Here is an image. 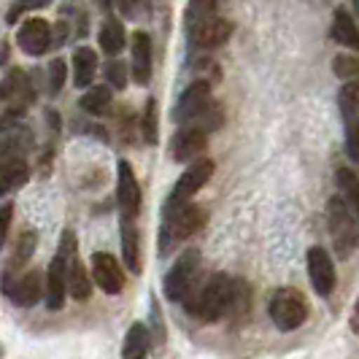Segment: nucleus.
<instances>
[{"label":"nucleus","mask_w":359,"mask_h":359,"mask_svg":"<svg viewBox=\"0 0 359 359\" xmlns=\"http://www.w3.org/2000/svg\"><path fill=\"white\" fill-rule=\"evenodd\" d=\"M133 79L138 84L151 79V41L141 30L133 36Z\"/></svg>","instance_id":"obj_19"},{"label":"nucleus","mask_w":359,"mask_h":359,"mask_svg":"<svg viewBox=\"0 0 359 359\" xmlns=\"http://www.w3.org/2000/svg\"><path fill=\"white\" fill-rule=\"evenodd\" d=\"M122 259L130 273H135V276L141 273V262H144L141 233H138L135 219H125V216H122Z\"/></svg>","instance_id":"obj_17"},{"label":"nucleus","mask_w":359,"mask_h":359,"mask_svg":"<svg viewBox=\"0 0 359 359\" xmlns=\"http://www.w3.org/2000/svg\"><path fill=\"white\" fill-rule=\"evenodd\" d=\"M65 276H68V294H71L73 300H79V303L90 300L92 284H90V276H87L84 265H81V262H73L71 268L65 270Z\"/></svg>","instance_id":"obj_23"},{"label":"nucleus","mask_w":359,"mask_h":359,"mask_svg":"<svg viewBox=\"0 0 359 359\" xmlns=\"http://www.w3.org/2000/svg\"><path fill=\"white\" fill-rule=\"evenodd\" d=\"M19 49L30 57H41L52 46V27L46 19H27L17 33Z\"/></svg>","instance_id":"obj_14"},{"label":"nucleus","mask_w":359,"mask_h":359,"mask_svg":"<svg viewBox=\"0 0 359 359\" xmlns=\"http://www.w3.org/2000/svg\"><path fill=\"white\" fill-rule=\"evenodd\" d=\"M341 114L346 125H359V81H346L341 90Z\"/></svg>","instance_id":"obj_25"},{"label":"nucleus","mask_w":359,"mask_h":359,"mask_svg":"<svg viewBox=\"0 0 359 359\" xmlns=\"http://www.w3.org/2000/svg\"><path fill=\"white\" fill-rule=\"evenodd\" d=\"M30 179V165L25 157H0V198L19 189Z\"/></svg>","instance_id":"obj_18"},{"label":"nucleus","mask_w":359,"mask_h":359,"mask_svg":"<svg viewBox=\"0 0 359 359\" xmlns=\"http://www.w3.org/2000/svg\"><path fill=\"white\" fill-rule=\"evenodd\" d=\"M0 103L6 106V116L3 122L17 119L25 108L33 103V87L30 79L22 71H11L3 81H0Z\"/></svg>","instance_id":"obj_7"},{"label":"nucleus","mask_w":359,"mask_h":359,"mask_svg":"<svg viewBox=\"0 0 359 359\" xmlns=\"http://www.w3.org/2000/svg\"><path fill=\"white\" fill-rule=\"evenodd\" d=\"M97 73V54L92 52L90 46H81L73 52V81L76 87H90L92 79Z\"/></svg>","instance_id":"obj_20"},{"label":"nucleus","mask_w":359,"mask_h":359,"mask_svg":"<svg viewBox=\"0 0 359 359\" xmlns=\"http://www.w3.org/2000/svg\"><path fill=\"white\" fill-rule=\"evenodd\" d=\"M79 106L84 108L87 114H92V116H100L111 106V90H108L106 84L103 87H90V90L84 92V97L79 100Z\"/></svg>","instance_id":"obj_28"},{"label":"nucleus","mask_w":359,"mask_h":359,"mask_svg":"<svg viewBox=\"0 0 359 359\" xmlns=\"http://www.w3.org/2000/svg\"><path fill=\"white\" fill-rule=\"evenodd\" d=\"M335 179H338V187H341V198L346 200V205H348L359 219V176L351 168H341V170L335 173Z\"/></svg>","instance_id":"obj_24"},{"label":"nucleus","mask_w":359,"mask_h":359,"mask_svg":"<svg viewBox=\"0 0 359 359\" xmlns=\"http://www.w3.org/2000/svg\"><path fill=\"white\" fill-rule=\"evenodd\" d=\"M208 149V130L200 125H184L170 141V154L176 162H195Z\"/></svg>","instance_id":"obj_11"},{"label":"nucleus","mask_w":359,"mask_h":359,"mask_svg":"<svg viewBox=\"0 0 359 359\" xmlns=\"http://www.w3.org/2000/svg\"><path fill=\"white\" fill-rule=\"evenodd\" d=\"M308 311H311V308H308L306 294L292 287L276 289L268 303L270 319H273V324H276L281 332H292V330L303 327V324L308 322Z\"/></svg>","instance_id":"obj_4"},{"label":"nucleus","mask_w":359,"mask_h":359,"mask_svg":"<svg viewBox=\"0 0 359 359\" xmlns=\"http://www.w3.org/2000/svg\"><path fill=\"white\" fill-rule=\"evenodd\" d=\"M146 348H149V327L141 322H135L125 335L122 343V357L125 359H144Z\"/></svg>","instance_id":"obj_21"},{"label":"nucleus","mask_w":359,"mask_h":359,"mask_svg":"<svg viewBox=\"0 0 359 359\" xmlns=\"http://www.w3.org/2000/svg\"><path fill=\"white\" fill-rule=\"evenodd\" d=\"M119 8H122L130 19H141L151 11L149 0H119Z\"/></svg>","instance_id":"obj_34"},{"label":"nucleus","mask_w":359,"mask_h":359,"mask_svg":"<svg viewBox=\"0 0 359 359\" xmlns=\"http://www.w3.org/2000/svg\"><path fill=\"white\" fill-rule=\"evenodd\" d=\"M327 227L338 257L348 259L359 249V219L343 198H332L327 203Z\"/></svg>","instance_id":"obj_3"},{"label":"nucleus","mask_w":359,"mask_h":359,"mask_svg":"<svg viewBox=\"0 0 359 359\" xmlns=\"http://www.w3.org/2000/svg\"><path fill=\"white\" fill-rule=\"evenodd\" d=\"M46 3H49V0H22L19 6H22V8H41V6H46Z\"/></svg>","instance_id":"obj_38"},{"label":"nucleus","mask_w":359,"mask_h":359,"mask_svg":"<svg viewBox=\"0 0 359 359\" xmlns=\"http://www.w3.org/2000/svg\"><path fill=\"white\" fill-rule=\"evenodd\" d=\"M354 8H357V17H359V0H354Z\"/></svg>","instance_id":"obj_40"},{"label":"nucleus","mask_w":359,"mask_h":359,"mask_svg":"<svg viewBox=\"0 0 359 359\" xmlns=\"http://www.w3.org/2000/svg\"><path fill=\"white\" fill-rule=\"evenodd\" d=\"M211 176H214V160L200 157V160L189 162V168H187V170L181 173V179L176 181V187H173V192H170V198H168L165 211H173V208L187 205V203L211 181Z\"/></svg>","instance_id":"obj_6"},{"label":"nucleus","mask_w":359,"mask_h":359,"mask_svg":"<svg viewBox=\"0 0 359 359\" xmlns=\"http://www.w3.org/2000/svg\"><path fill=\"white\" fill-rule=\"evenodd\" d=\"M205 222H208L205 208H200L195 203H187L181 208L165 211V224H162L160 233V252L168 254V249L189 241L192 235H198L205 227Z\"/></svg>","instance_id":"obj_2"},{"label":"nucleus","mask_w":359,"mask_h":359,"mask_svg":"<svg viewBox=\"0 0 359 359\" xmlns=\"http://www.w3.org/2000/svg\"><path fill=\"white\" fill-rule=\"evenodd\" d=\"M208 106H211V84H208V81H192V84L184 90V95L179 97L176 108H173V122L189 125V122H195Z\"/></svg>","instance_id":"obj_10"},{"label":"nucleus","mask_w":359,"mask_h":359,"mask_svg":"<svg viewBox=\"0 0 359 359\" xmlns=\"http://www.w3.org/2000/svg\"><path fill=\"white\" fill-rule=\"evenodd\" d=\"M351 330H354V332H357L359 335V297H357V303H354V311H351Z\"/></svg>","instance_id":"obj_37"},{"label":"nucleus","mask_w":359,"mask_h":359,"mask_svg":"<svg viewBox=\"0 0 359 359\" xmlns=\"http://www.w3.org/2000/svg\"><path fill=\"white\" fill-rule=\"evenodd\" d=\"M65 294H68V276H65V262L60 254H54L46 270V308L49 311H60L65 306Z\"/></svg>","instance_id":"obj_16"},{"label":"nucleus","mask_w":359,"mask_h":359,"mask_svg":"<svg viewBox=\"0 0 359 359\" xmlns=\"http://www.w3.org/2000/svg\"><path fill=\"white\" fill-rule=\"evenodd\" d=\"M97 6H100V8H111V6H114V0H97Z\"/></svg>","instance_id":"obj_39"},{"label":"nucleus","mask_w":359,"mask_h":359,"mask_svg":"<svg viewBox=\"0 0 359 359\" xmlns=\"http://www.w3.org/2000/svg\"><path fill=\"white\" fill-rule=\"evenodd\" d=\"M11 219H14V205L3 203L0 205V249L6 246V238H8V230H11Z\"/></svg>","instance_id":"obj_35"},{"label":"nucleus","mask_w":359,"mask_h":359,"mask_svg":"<svg viewBox=\"0 0 359 359\" xmlns=\"http://www.w3.org/2000/svg\"><path fill=\"white\" fill-rule=\"evenodd\" d=\"M346 151L359 162V125H346Z\"/></svg>","instance_id":"obj_36"},{"label":"nucleus","mask_w":359,"mask_h":359,"mask_svg":"<svg viewBox=\"0 0 359 359\" xmlns=\"http://www.w3.org/2000/svg\"><path fill=\"white\" fill-rule=\"evenodd\" d=\"M65 73H68L65 60H54L52 65H49V92H52V95H57V92L62 90V84H65Z\"/></svg>","instance_id":"obj_32"},{"label":"nucleus","mask_w":359,"mask_h":359,"mask_svg":"<svg viewBox=\"0 0 359 359\" xmlns=\"http://www.w3.org/2000/svg\"><path fill=\"white\" fill-rule=\"evenodd\" d=\"M36 243H38V235L33 233V230H27V233L19 235L17 249H14L11 259H8V265H6V273H14V270L22 268V265L36 254Z\"/></svg>","instance_id":"obj_26"},{"label":"nucleus","mask_w":359,"mask_h":359,"mask_svg":"<svg viewBox=\"0 0 359 359\" xmlns=\"http://www.w3.org/2000/svg\"><path fill=\"white\" fill-rule=\"evenodd\" d=\"M116 200H119V211L125 219H138V214H141V187H138L133 165L127 160H119V168H116Z\"/></svg>","instance_id":"obj_9"},{"label":"nucleus","mask_w":359,"mask_h":359,"mask_svg":"<svg viewBox=\"0 0 359 359\" xmlns=\"http://www.w3.org/2000/svg\"><path fill=\"white\" fill-rule=\"evenodd\" d=\"M189 30H192V41H195L198 46L214 49V46L227 43V38L233 36V22L224 17H211V19L198 22V25H192Z\"/></svg>","instance_id":"obj_15"},{"label":"nucleus","mask_w":359,"mask_h":359,"mask_svg":"<svg viewBox=\"0 0 359 359\" xmlns=\"http://www.w3.org/2000/svg\"><path fill=\"white\" fill-rule=\"evenodd\" d=\"M198 268H200V252L195 246L184 249V252L176 257L173 268L168 270V276H165V297H168L170 303L187 300V294H189V289H192V281H195V276H198Z\"/></svg>","instance_id":"obj_5"},{"label":"nucleus","mask_w":359,"mask_h":359,"mask_svg":"<svg viewBox=\"0 0 359 359\" xmlns=\"http://www.w3.org/2000/svg\"><path fill=\"white\" fill-rule=\"evenodd\" d=\"M308 265V278H311V287L316 289V294L330 297L335 292L338 284V276H335V265H332V257L322 246H311L306 257Z\"/></svg>","instance_id":"obj_8"},{"label":"nucleus","mask_w":359,"mask_h":359,"mask_svg":"<svg viewBox=\"0 0 359 359\" xmlns=\"http://www.w3.org/2000/svg\"><path fill=\"white\" fill-rule=\"evenodd\" d=\"M100 46L106 54H119L125 49V27L119 19H108L100 30Z\"/></svg>","instance_id":"obj_27"},{"label":"nucleus","mask_w":359,"mask_h":359,"mask_svg":"<svg viewBox=\"0 0 359 359\" xmlns=\"http://www.w3.org/2000/svg\"><path fill=\"white\" fill-rule=\"evenodd\" d=\"M144 138L149 144H157L160 130H157V100H149L144 111Z\"/></svg>","instance_id":"obj_31"},{"label":"nucleus","mask_w":359,"mask_h":359,"mask_svg":"<svg viewBox=\"0 0 359 359\" xmlns=\"http://www.w3.org/2000/svg\"><path fill=\"white\" fill-rule=\"evenodd\" d=\"M233 294H235V281L227 273H214L203 289L195 294V300H189L187 308L189 313H195L203 322H219L230 313L233 308Z\"/></svg>","instance_id":"obj_1"},{"label":"nucleus","mask_w":359,"mask_h":359,"mask_svg":"<svg viewBox=\"0 0 359 359\" xmlns=\"http://www.w3.org/2000/svg\"><path fill=\"white\" fill-rule=\"evenodd\" d=\"M332 38L341 43V46H348V49H359V30L354 25V19L348 17L343 8L335 11V22H332Z\"/></svg>","instance_id":"obj_22"},{"label":"nucleus","mask_w":359,"mask_h":359,"mask_svg":"<svg viewBox=\"0 0 359 359\" xmlns=\"http://www.w3.org/2000/svg\"><path fill=\"white\" fill-rule=\"evenodd\" d=\"M106 81L114 90H125L127 87V65L125 62H111L106 68Z\"/></svg>","instance_id":"obj_33"},{"label":"nucleus","mask_w":359,"mask_h":359,"mask_svg":"<svg viewBox=\"0 0 359 359\" xmlns=\"http://www.w3.org/2000/svg\"><path fill=\"white\" fill-rule=\"evenodd\" d=\"M219 8H222V0H189V8H187V22H189V27L203 22V19L216 17Z\"/></svg>","instance_id":"obj_29"},{"label":"nucleus","mask_w":359,"mask_h":359,"mask_svg":"<svg viewBox=\"0 0 359 359\" xmlns=\"http://www.w3.org/2000/svg\"><path fill=\"white\" fill-rule=\"evenodd\" d=\"M3 292L11 297V303L19 308H33L41 300L43 292V278H41V270H27L25 276H19L17 281L11 278H3Z\"/></svg>","instance_id":"obj_13"},{"label":"nucleus","mask_w":359,"mask_h":359,"mask_svg":"<svg viewBox=\"0 0 359 359\" xmlns=\"http://www.w3.org/2000/svg\"><path fill=\"white\" fill-rule=\"evenodd\" d=\"M92 278L106 294H119L125 289V270L116 262V257L108 252H95L90 259Z\"/></svg>","instance_id":"obj_12"},{"label":"nucleus","mask_w":359,"mask_h":359,"mask_svg":"<svg viewBox=\"0 0 359 359\" xmlns=\"http://www.w3.org/2000/svg\"><path fill=\"white\" fill-rule=\"evenodd\" d=\"M335 76L343 81H359V60L348 57V54H338L335 57Z\"/></svg>","instance_id":"obj_30"}]
</instances>
